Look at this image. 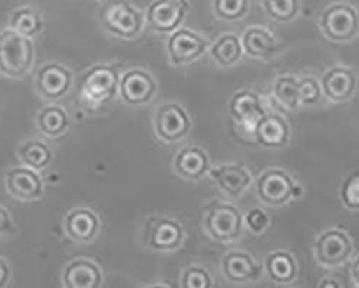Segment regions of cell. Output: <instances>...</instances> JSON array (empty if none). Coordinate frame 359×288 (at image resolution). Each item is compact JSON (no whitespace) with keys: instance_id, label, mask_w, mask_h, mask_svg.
I'll return each instance as SVG.
<instances>
[{"instance_id":"cell-19","label":"cell","mask_w":359,"mask_h":288,"mask_svg":"<svg viewBox=\"0 0 359 288\" xmlns=\"http://www.w3.org/2000/svg\"><path fill=\"white\" fill-rule=\"evenodd\" d=\"M64 284L68 288H97L101 284V273L95 264L78 259L67 266Z\"/></svg>"},{"instance_id":"cell-22","label":"cell","mask_w":359,"mask_h":288,"mask_svg":"<svg viewBox=\"0 0 359 288\" xmlns=\"http://www.w3.org/2000/svg\"><path fill=\"white\" fill-rule=\"evenodd\" d=\"M9 27L26 38H34L43 29V20L39 12L34 8L22 6L12 12Z\"/></svg>"},{"instance_id":"cell-30","label":"cell","mask_w":359,"mask_h":288,"mask_svg":"<svg viewBox=\"0 0 359 288\" xmlns=\"http://www.w3.org/2000/svg\"><path fill=\"white\" fill-rule=\"evenodd\" d=\"M275 96L283 105L294 110L299 105L297 81L292 77L278 79V82L275 84Z\"/></svg>"},{"instance_id":"cell-15","label":"cell","mask_w":359,"mask_h":288,"mask_svg":"<svg viewBox=\"0 0 359 288\" xmlns=\"http://www.w3.org/2000/svg\"><path fill=\"white\" fill-rule=\"evenodd\" d=\"M230 112L237 123L253 129L264 115L259 97L250 91H242L233 97Z\"/></svg>"},{"instance_id":"cell-1","label":"cell","mask_w":359,"mask_h":288,"mask_svg":"<svg viewBox=\"0 0 359 288\" xmlns=\"http://www.w3.org/2000/svg\"><path fill=\"white\" fill-rule=\"evenodd\" d=\"M35 48L26 38L8 27L0 32V72L9 78H23L32 68Z\"/></svg>"},{"instance_id":"cell-16","label":"cell","mask_w":359,"mask_h":288,"mask_svg":"<svg viewBox=\"0 0 359 288\" xmlns=\"http://www.w3.org/2000/svg\"><path fill=\"white\" fill-rule=\"evenodd\" d=\"M98 228V218L91 211L83 208L72 211L65 219L67 234L78 242L91 241L95 237Z\"/></svg>"},{"instance_id":"cell-26","label":"cell","mask_w":359,"mask_h":288,"mask_svg":"<svg viewBox=\"0 0 359 288\" xmlns=\"http://www.w3.org/2000/svg\"><path fill=\"white\" fill-rule=\"evenodd\" d=\"M243 46L250 56L267 58L275 52L276 42L271 34H267L263 29L250 27L243 37Z\"/></svg>"},{"instance_id":"cell-12","label":"cell","mask_w":359,"mask_h":288,"mask_svg":"<svg viewBox=\"0 0 359 288\" xmlns=\"http://www.w3.org/2000/svg\"><path fill=\"white\" fill-rule=\"evenodd\" d=\"M293 182L282 170H269L257 181L260 199L267 205L279 207L289 200Z\"/></svg>"},{"instance_id":"cell-40","label":"cell","mask_w":359,"mask_h":288,"mask_svg":"<svg viewBox=\"0 0 359 288\" xmlns=\"http://www.w3.org/2000/svg\"><path fill=\"white\" fill-rule=\"evenodd\" d=\"M358 259L355 261V280H356V285H358Z\"/></svg>"},{"instance_id":"cell-10","label":"cell","mask_w":359,"mask_h":288,"mask_svg":"<svg viewBox=\"0 0 359 288\" xmlns=\"http://www.w3.org/2000/svg\"><path fill=\"white\" fill-rule=\"evenodd\" d=\"M190 120L184 110L177 104L163 105L156 115L157 134L165 141H177L187 134Z\"/></svg>"},{"instance_id":"cell-36","label":"cell","mask_w":359,"mask_h":288,"mask_svg":"<svg viewBox=\"0 0 359 288\" xmlns=\"http://www.w3.org/2000/svg\"><path fill=\"white\" fill-rule=\"evenodd\" d=\"M15 226L12 222V216L8 212L6 208L0 207V235H8V234H13Z\"/></svg>"},{"instance_id":"cell-33","label":"cell","mask_w":359,"mask_h":288,"mask_svg":"<svg viewBox=\"0 0 359 288\" xmlns=\"http://www.w3.org/2000/svg\"><path fill=\"white\" fill-rule=\"evenodd\" d=\"M297 89H299V103L315 104L320 98L319 84L312 78L297 81Z\"/></svg>"},{"instance_id":"cell-14","label":"cell","mask_w":359,"mask_h":288,"mask_svg":"<svg viewBox=\"0 0 359 288\" xmlns=\"http://www.w3.org/2000/svg\"><path fill=\"white\" fill-rule=\"evenodd\" d=\"M205 51V41L198 35L182 29L168 41V52L174 64H186L198 58Z\"/></svg>"},{"instance_id":"cell-17","label":"cell","mask_w":359,"mask_h":288,"mask_svg":"<svg viewBox=\"0 0 359 288\" xmlns=\"http://www.w3.org/2000/svg\"><path fill=\"white\" fill-rule=\"evenodd\" d=\"M322 86L329 98L334 101H344L353 94L356 78L353 72L346 68H334L323 77Z\"/></svg>"},{"instance_id":"cell-35","label":"cell","mask_w":359,"mask_h":288,"mask_svg":"<svg viewBox=\"0 0 359 288\" xmlns=\"http://www.w3.org/2000/svg\"><path fill=\"white\" fill-rule=\"evenodd\" d=\"M246 221H248V225L252 230H255V233H262V230L267 226L269 223V219H267V215L260 211V209H253L246 216Z\"/></svg>"},{"instance_id":"cell-39","label":"cell","mask_w":359,"mask_h":288,"mask_svg":"<svg viewBox=\"0 0 359 288\" xmlns=\"http://www.w3.org/2000/svg\"><path fill=\"white\" fill-rule=\"evenodd\" d=\"M320 285L322 287H329V285H331V287H339V284L334 282V281H323V282H320Z\"/></svg>"},{"instance_id":"cell-27","label":"cell","mask_w":359,"mask_h":288,"mask_svg":"<svg viewBox=\"0 0 359 288\" xmlns=\"http://www.w3.org/2000/svg\"><path fill=\"white\" fill-rule=\"evenodd\" d=\"M267 270L278 282H289L296 274V264L287 252H275L267 259Z\"/></svg>"},{"instance_id":"cell-4","label":"cell","mask_w":359,"mask_h":288,"mask_svg":"<svg viewBox=\"0 0 359 288\" xmlns=\"http://www.w3.org/2000/svg\"><path fill=\"white\" fill-rule=\"evenodd\" d=\"M320 26L327 38L338 42L349 41L358 32L356 11L341 4L329 6L320 16Z\"/></svg>"},{"instance_id":"cell-5","label":"cell","mask_w":359,"mask_h":288,"mask_svg":"<svg viewBox=\"0 0 359 288\" xmlns=\"http://www.w3.org/2000/svg\"><path fill=\"white\" fill-rule=\"evenodd\" d=\"M187 11V0H154L148 6L147 22L154 31L168 34L183 22Z\"/></svg>"},{"instance_id":"cell-29","label":"cell","mask_w":359,"mask_h":288,"mask_svg":"<svg viewBox=\"0 0 359 288\" xmlns=\"http://www.w3.org/2000/svg\"><path fill=\"white\" fill-rule=\"evenodd\" d=\"M267 15L279 22L292 20L299 11V0H263Z\"/></svg>"},{"instance_id":"cell-38","label":"cell","mask_w":359,"mask_h":288,"mask_svg":"<svg viewBox=\"0 0 359 288\" xmlns=\"http://www.w3.org/2000/svg\"><path fill=\"white\" fill-rule=\"evenodd\" d=\"M301 195H302V188L299 185H293L292 192H290V197H301Z\"/></svg>"},{"instance_id":"cell-31","label":"cell","mask_w":359,"mask_h":288,"mask_svg":"<svg viewBox=\"0 0 359 288\" xmlns=\"http://www.w3.org/2000/svg\"><path fill=\"white\" fill-rule=\"evenodd\" d=\"M215 12L226 20L241 19L249 11V0H215Z\"/></svg>"},{"instance_id":"cell-6","label":"cell","mask_w":359,"mask_h":288,"mask_svg":"<svg viewBox=\"0 0 359 288\" xmlns=\"http://www.w3.org/2000/svg\"><path fill=\"white\" fill-rule=\"evenodd\" d=\"M205 229L217 241H233L242 234V216L231 205H219L205 216Z\"/></svg>"},{"instance_id":"cell-11","label":"cell","mask_w":359,"mask_h":288,"mask_svg":"<svg viewBox=\"0 0 359 288\" xmlns=\"http://www.w3.org/2000/svg\"><path fill=\"white\" fill-rule=\"evenodd\" d=\"M72 82L71 72L59 64L43 65L36 77V86L42 97L57 100L67 94Z\"/></svg>"},{"instance_id":"cell-7","label":"cell","mask_w":359,"mask_h":288,"mask_svg":"<svg viewBox=\"0 0 359 288\" xmlns=\"http://www.w3.org/2000/svg\"><path fill=\"white\" fill-rule=\"evenodd\" d=\"M6 190L19 200H36L43 195V182L31 167H13L6 171Z\"/></svg>"},{"instance_id":"cell-32","label":"cell","mask_w":359,"mask_h":288,"mask_svg":"<svg viewBox=\"0 0 359 288\" xmlns=\"http://www.w3.org/2000/svg\"><path fill=\"white\" fill-rule=\"evenodd\" d=\"M342 200L349 209H356L359 205V175L353 173L342 185Z\"/></svg>"},{"instance_id":"cell-37","label":"cell","mask_w":359,"mask_h":288,"mask_svg":"<svg viewBox=\"0 0 359 288\" xmlns=\"http://www.w3.org/2000/svg\"><path fill=\"white\" fill-rule=\"evenodd\" d=\"M11 275H12V271H11L9 264L5 261L4 258H0V288H4L9 284Z\"/></svg>"},{"instance_id":"cell-23","label":"cell","mask_w":359,"mask_h":288,"mask_svg":"<svg viewBox=\"0 0 359 288\" xmlns=\"http://www.w3.org/2000/svg\"><path fill=\"white\" fill-rule=\"evenodd\" d=\"M208 162L203 150L197 148H189L178 153L175 159V167L180 175L187 179H198L207 170Z\"/></svg>"},{"instance_id":"cell-28","label":"cell","mask_w":359,"mask_h":288,"mask_svg":"<svg viewBox=\"0 0 359 288\" xmlns=\"http://www.w3.org/2000/svg\"><path fill=\"white\" fill-rule=\"evenodd\" d=\"M212 55L219 64L224 67L233 65L234 63L241 60L242 45L234 35H226L216 42V45L212 49Z\"/></svg>"},{"instance_id":"cell-34","label":"cell","mask_w":359,"mask_h":288,"mask_svg":"<svg viewBox=\"0 0 359 288\" xmlns=\"http://www.w3.org/2000/svg\"><path fill=\"white\" fill-rule=\"evenodd\" d=\"M183 285L186 288H208L212 285V280L205 270L200 267H191L184 273Z\"/></svg>"},{"instance_id":"cell-8","label":"cell","mask_w":359,"mask_h":288,"mask_svg":"<svg viewBox=\"0 0 359 288\" xmlns=\"http://www.w3.org/2000/svg\"><path fill=\"white\" fill-rule=\"evenodd\" d=\"M316 258L318 261L327 267H337L346 261V258L352 252V245L349 238L342 230L332 229L326 230L316 241Z\"/></svg>"},{"instance_id":"cell-18","label":"cell","mask_w":359,"mask_h":288,"mask_svg":"<svg viewBox=\"0 0 359 288\" xmlns=\"http://www.w3.org/2000/svg\"><path fill=\"white\" fill-rule=\"evenodd\" d=\"M256 137L266 148H282L287 143L289 129L286 122L279 115H263L255 127Z\"/></svg>"},{"instance_id":"cell-2","label":"cell","mask_w":359,"mask_h":288,"mask_svg":"<svg viewBox=\"0 0 359 288\" xmlns=\"http://www.w3.org/2000/svg\"><path fill=\"white\" fill-rule=\"evenodd\" d=\"M102 20L109 31L118 37L133 38L142 26L141 13L127 0H114L102 12Z\"/></svg>"},{"instance_id":"cell-13","label":"cell","mask_w":359,"mask_h":288,"mask_svg":"<svg viewBox=\"0 0 359 288\" xmlns=\"http://www.w3.org/2000/svg\"><path fill=\"white\" fill-rule=\"evenodd\" d=\"M119 89L126 103L140 105L151 100L156 91V84L145 71L133 70L124 75L119 82Z\"/></svg>"},{"instance_id":"cell-24","label":"cell","mask_w":359,"mask_h":288,"mask_svg":"<svg viewBox=\"0 0 359 288\" xmlns=\"http://www.w3.org/2000/svg\"><path fill=\"white\" fill-rule=\"evenodd\" d=\"M38 126L43 134L49 137H57L65 133L69 126L68 114L61 107H45L38 115Z\"/></svg>"},{"instance_id":"cell-20","label":"cell","mask_w":359,"mask_h":288,"mask_svg":"<svg viewBox=\"0 0 359 288\" xmlns=\"http://www.w3.org/2000/svg\"><path fill=\"white\" fill-rule=\"evenodd\" d=\"M212 178L231 197H237L250 183L249 173L241 166H222L212 170Z\"/></svg>"},{"instance_id":"cell-9","label":"cell","mask_w":359,"mask_h":288,"mask_svg":"<svg viewBox=\"0 0 359 288\" xmlns=\"http://www.w3.org/2000/svg\"><path fill=\"white\" fill-rule=\"evenodd\" d=\"M145 240L158 251H171L183 241V228L172 219L153 218L145 226Z\"/></svg>"},{"instance_id":"cell-21","label":"cell","mask_w":359,"mask_h":288,"mask_svg":"<svg viewBox=\"0 0 359 288\" xmlns=\"http://www.w3.org/2000/svg\"><path fill=\"white\" fill-rule=\"evenodd\" d=\"M223 271L229 280L234 282H243L257 278L260 270L250 255L245 252H230L224 258Z\"/></svg>"},{"instance_id":"cell-3","label":"cell","mask_w":359,"mask_h":288,"mask_svg":"<svg viewBox=\"0 0 359 288\" xmlns=\"http://www.w3.org/2000/svg\"><path fill=\"white\" fill-rule=\"evenodd\" d=\"M118 86V74L111 67H95L89 70L81 82V96L85 101L102 104L111 100Z\"/></svg>"},{"instance_id":"cell-25","label":"cell","mask_w":359,"mask_h":288,"mask_svg":"<svg viewBox=\"0 0 359 288\" xmlns=\"http://www.w3.org/2000/svg\"><path fill=\"white\" fill-rule=\"evenodd\" d=\"M18 155L20 162L26 167H31L34 170L45 169L52 160L50 149L43 141H39V140H31L22 144Z\"/></svg>"}]
</instances>
